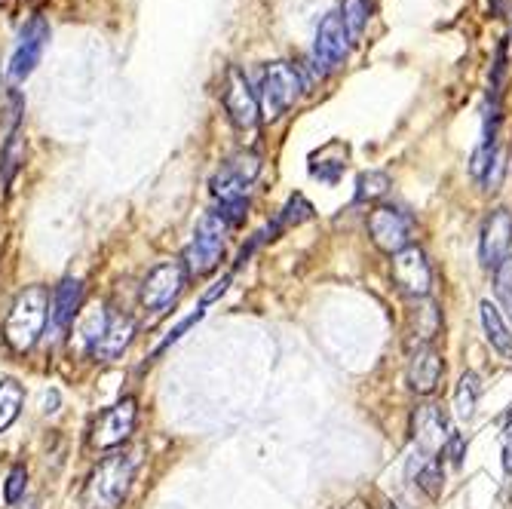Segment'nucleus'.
Returning a JSON list of instances; mask_svg holds the SVG:
<instances>
[{"label":"nucleus","mask_w":512,"mask_h":509,"mask_svg":"<svg viewBox=\"0 0 512 509\" xmlns=\"http://www.w3.org/2000/svg\"><path fill=\"white\" fill-rule=\"evenodd\" d=\"M135 476V457L132 454H111L92 470L83 485V509H117L132 485Z\"/></svg>","instance_id":"obj_1"},{"label":"nucleus","mask_w":512,"mask_h":509,"mask_svg":"<svg viewBox=\"0 0 512 509\" xmlns=\"http://www.w3.org/2000/svg\"><path fill=\"white\" fill-rule=\"evenodd\" d=\"M46 316H50V292L43 286H31L25 289L16 304L10 307V316L4 322V338L16 353H28L43 329H46Z\"/></svg>","instance_id":"obj_2"},{"label":"nucleus","mask_w":512,"mask_h":509,"mask_svg":"<svg viewBox=\"0 0 512 509\" xmlns=\"http://www.w3.org/2000/svg\"><path fill=\"white\" fill-rule=\"evenodd\" d=\"M304 74L292 62H273L261 71L258 80V105L264 117L276 120L279 114H286L304 92Z\"/></svg>","instance_id":"obj_3"},{"label":"nucleus","mask_w":512,"mask_h":509,"mask_svg":"<svg viewBox=\"0 0 512 509\" xmlns=\"http://www.w3.org/2000/svg\"><path fill=\"white\" fill-rule=\"evenodd\" d=\"M350 40L353 37H350L341 13H329L319 22L316 40H313V56H310V68L319 80L344 65V59L350 56Z\"/></svg>","instance_id":"obj_4"},{"label":"nucleus","mask_w":512,"mask_h":509,"mask_svg":"<svg viewBox=\"0 0 512 509\" xmlns=\"http://www.w3.org/2000/svg\"><path fill=\"white\" fill-rule=\"evenodd\" d=\"M224 234H227V227L212 212H206L200 218L191 246L184 249V270H188V276H206L221 264V258H224Z\"/></svg>","instance_id":"obj_5"},{"label":"nucleus","mask_w":512,"mask_h":509,"mask_svg":"<svg viewBox=\"0 0 512 509\" xmlns=\"http://www.w3.org/2000/svg\"><path fill=\"white\" fill-rule=\"evenodd\" d=\"M368 234L371 243H375L381 252L396 255L402 249L411 246V234H414V218L408 212H402L399 206H375L368 215Z\"/></svg>","instance_id":"obj_6"},{"label":"nucleus","mask_w":512,"mask_h":509,"mask_svg":"<svg viewBox=\"0 0 512 509\" xmlns=\"http://www.w3.org/2000/svg\"><path fill=\"white\" fill-rule=\"evenodd\" d=\"M184 286H188V270H184L181 261L157 264L142 283V307L151 310L154 316H163L178 301Z\"/></svg>","instance_id":"obj_7"},{"label":"nucleus","mask_w":512,"mask_h":509,"mask_svg":"<svg viewBox=\"0 0 512 509\" xmlns=\"http://www.w3.org/2000/svg\"><path fill=\"white\" fill-rule=\"evenodd\" d=\"M221 102H224V111L230 117L237 129H255L258 126V114H261V105H258V92L249 86V77L234 65L227 68L224 74V89H221Z\"/></svg>","instance_id":"obj_8"},{"label":"nucleus","mask_w":512,"mask_h":509,"mask_svg":"<svg viewBox=\"0 0 512 509\" xmlns=\"http://www.w3.org/2000/svg\"><path fill=\"white\" fill-rule=\"evenodd\" d=\"M393 283L408 298H427L433 289V267L421 246H408L393 255Z\"/></svg>","instance_id":"obj_9"},{"label":"nucleus","mask_w":512,"mask_h":509,"mask_svg":"<svg viewBox=\"0 0 512 509\" xmlns=\"http://www.w3.org/2000/svg\"><path fill=\"white\" fill-rule=\"evenodd\" d=\"M258 172H261V157L255 151H240L212 178V194L218 200H243L246 191L252 188V181L258 178Z\"/></svg>","instance_id":"obj_10"},{"label":"nucleus","mask_w":512,"mask_h":509,"mask_svg":"<svg viewBox=\"0 0 512 509\" xmlns=\"http://www.w3.org/2000/svg\"><path fill=\"white\" fill-rule=\"evenodd\" d=\"M135 418H138V408H135V399H120L117 405L105 408L96 424H92V433H89V442L92 448H117L123 445L132 430H135Z\"/></svg>","instance_id":"obj_11"},{"label":"nucleus","mask_w":512,"mask_h":509,"mask_svg":"<svg viewBox=\"0 0 512 509\" xmlns=\"http://www.w3.org/2000/svg\"><path fill=\"white\" fill-rule=\"evenodd\" d=\"M46 40H50V25L43 19H31L22 34H19V43L10 56V65H7V80L16 86V83H25L31 77V71L37 68L43 50H46Z\"/></svg>","instance_id":"obj_12"},{"label":"nucleus","mask_w":512,"mask_h":509,"mask_svg":"<svg viewBox=\"0 0 512 509\" xmlns=\"http://www.w3.org/2000/svg\"><path fill=\"white\" fill-rule=\"evenodd\" d=\"M512 249V212L509 209H491V215L482 224V237H479V261L488 270H497Z\"/></svg>","instance_id":"obj_13"},{"label":"nucleus","mask_w":512,"mask_h":509,"mask_svg":"<svg viewBox=\"0 0 512 509\" xmlns=\"http://www.w3.org/2000/svg\"><path fill=\"white\" fill-rule=\"evenodd\" d=\"M135 335V322L132 316L120 313V310H105V322H102V335L92 344V353L102 362H114L126 353V347L132 344Z\"/></svg>","instance_id":"obj_14"},{"label":"nucleus","mask_w":512,"mask_h":509,"mask_svg":"<svg viewBox=\"0 0 512 509\" xmlns=\"http://www.w3.org/2000/svg\"><path fill=\"white\" fill-rule=\"evenodd\" d=\"M448 424H445V414L436 405H421L414 411V442H417V454H427L436 457L445 442H448Z\"/></svg>","instance_id":"obj_15"},{"label":"nucleus","mask_w":512,"mask_h":509,"mask_svg":"<svg viewBox=\"0 0 512 509\" xmlns=\"http://www.w3.org/2000/svg\"><path fill=\"white\" fill-rule=\"evenodd\" d=\"M445 375V362H442V353L430 344V347H417L411 353V362H408V387L417 393V396H430L439 381Z\"/></svg>","instance_id":"obj_16"},{"label":"nucleus","mask_w":512,"mask_h":509,"mask_svg":"<svg viewBox=\"0 0 512 509\" xmlns=\"http://www.w3.org/2000/svg\"><path fill=\"white\" fill-rule=\"evenodd\" d=\"M80 301H83V286L80 280H62V286L56 289L53 295V304H50V322H53V338L65 335L74 319H77V310H80Z\"/></svg>","instance_id":"obj_17"},{"label":"nucleus","mask_w":512,"mask_h":509,"mask_svg":"<svg viewBox=\"0 0 512 509\" xmlns=\"http://www.w3.org/2000/svg\"><path fill=\"white\" fill-rule=\"evenodd\" d=\"M482 326H485V338H488V344L506 359V362H512V332L506 329V322H503V316H500V310L491 304V301H482Z\"/></svg>","instance_id":"obj_18"},{"label":"nucleus","mask_w":512,"mask_h":509,"mask_svg":"<svg viewBox=\"0 0 512 509\" xmlns=\"http://www.w3.org/2000/svg\"><path fill=\"white\" fill-rule=\"evenodd\" d=\"M411 326L417 332V347H430V341L439 335V326H442V316H439V307L433 301H424L411 310Z\"/></svg>","instance_id":"obj_19"},{"label":"nucleus","mask_w":512,"mask_h":509,"mask_svg":"<svg viewBox=\"0 0 512 509\" xmlns=\"http://www.w3.org/2000/svg\"><path fill=\"white\" fill-rule=\"evenodd\" d=\"M307 218H313V206H310L301 194H295V197H289V203L283 206V212L276 215V221L264 230V234H258V237H276L279 230L295 227V224H304Z\"/></svg>","instance_id":"obj_20"},{"label":"nucleus","mask_w":512,"mask_h":509,"mask_svg":"<svg viewBox=\"0 0 512 509\" xmlns=\"http://www.w3.org/2000/svg\"><path fill=\"white\" fill-rule=\"evenodd\" d=\"M479 396H482V384H479V375L476 372H467L457 384V393H454V411L460 421H470L476 414V405H479Z\"/></svg>","instance_id":"obj_21"},{"label":"nucleus","mask_w":512,"mask_h":509,"mask_svg":"<svg viewBox=\"0 0 512 509\" xmlns=\"http://www.w3.org/2000/svg\"><path fill=\"white\" fill-rule=\"evenodd\" d=\"M25 402V390L16 381H0V433L16 424Z\"/></svg>","instance_id":"obj_22"},{"label":"nucleus","mask_w":512,"mask_h":509,"mask_svg":"<svg viewBox=\"0 0 512 509\" xmlns=\"http://www.w3.org/2000/svg\"><path fill=\"white\" fill-rule=\"evenodd\" d=\"M390 175L387 172H378V169H371V172H362L359 181H356V203H371V200H381L387 191H390Z\"/></svg>","instance_id":"obj_23"},{"label":"nucleus","mask_w":512,"mask_h":509,"mask_svg":"<svg viewBox=\"0 0 512 509\" xmlns=\"http://www.w3.org/2000/svg\"><path fill=\"white\" fill-rule=\"evenodd\" d=\"M442 482H445V476H442L439 460L436 457L424 460V467L417 470V488H421L430 500H439L442 497Z\"/></svg>","instance_id":"obj_24"},{"label":"nucleus","mask_w":512,"mask_h":509,"mask_svg":"<svg viewBox=\"0 0 512 509\" xmlns=\"http://www.w3.org/2000/svg\"><path fill=\"white\" fill-rule=\"evenodd\" d=\"M368 13H371L368 0H344V4H341V19H344V25L350 31V37H362V31L368 25Z\"/></svg>","instance_id":"obj_25"},{"label":"nucleus","mask_w":512,"mask_h":509,"mask_svg":"<svg viewBox=\"0 0 512 509\" xmlns=\"http://www.w3.org/2000/svg\"><path fill=\"white\" fill-rule=\"evenodd\" d=\"M246 212H249V200H218V209L212 212L224 227H240L246 221Z\"/></svg>","instance_id":"obj_26"},{"label":"nucleus","mask_w":512,"mask_h":509,"mask_svg":"<svg viewBox=\"0 0 512 509\" xmlns=\"http://www.w3.org/2000/svg\"><path fill=\"white\" fill-rule=\"evenodd\" d=\"M494 292L512 316V255L494 270Z\"/></svg>","instance_id":"obj_27"},{"label":"nucleus","mask_w":512,"mask_h":509,"mask_svg":"<svg viewBox=\"0 0 512 509\" xmlns=\"http://www.w3.org/2000/svg\"><path fill=\"white\" fill-rule=\"evenodd\" d=\"M25 485H28V470L19 464V467H13V470H10V476H7L4 500H7V503H19V500H22V494H25Z\"/></svg>","instance_id":"obj_28"},{"label":"nucleus","mask_w":512,"mask_h":509,"mask_svg":"<svg viewBox=\"0 0 512 509\" xmlns=\"http://www.w3.org/2000/svg\"><path fill=\"white\" fill-rule=\"evenodd\" d=\"M22 157H25V145H22L19 135H13L10 142H7V148H4V184H10V178L19 169V160Z\"/></svg>","instance_id":"obj_29"},{"label":"nucleus","mask_w":512,"mask_h":509,"mask_svg":"<svg viewBox=\"0 0 512 509\" xmlns=\"http://www.w3.org/2000/svg\"><path fill=\"white\" fill-rule=\"evenodd\" d=\"M203 313H206V310H203V307H200V310H197V313H191V316H188V319H181V322H178V326H175V329H172V332H169V338H166V341H163V344H160V350H157V353H163V350H166V347H172V344H175V341H178V338H181V335H184V332H188V329H191V326H197V322H200V319H203Z\"/></svg>","instance_id":"obj_30"},{"label":"nucleus","mask_w":512,"mask_h":509,"mask_svg":"<svg viewBox=\"0 0 512 509\" xmlns=\"http://www.w3.org/2000/svg\"><path fill=\"white\" fill-rule=\"evenodd\" d=\"M445 457H451V464H463V457H467V439H463L460 433H451L448 436V442H445Z\"/></svg>","instance_id":"obj_31"},{"label":"nucleus","mask_w":512,"mask_h":509,"mask_svg":"<svg viewBox=\"0 0 512 509\" xmlns=\"http://www.w3.org/2000/svg\"><path fill=\"white\" fill-rule=\"evenodd\" d=\"M503 467H506V473H512V411L503 427Z\"/></svg>","instance_id":"obj_32"},{"label":"nucleus","mask_w":512,"mask_h":509,"mask_svg":"<svg viewBox=\"0 0 512 509\" xmlns=\"http://www.w3.org/2000/svg\"><path fill=\"white\" fill-rule=\"evenodd\" d=\"M227 286H230V276H224V280H218V283H215V289H212V292H206V298H203V310H206L215 298H221V295L227 292Z\"/></svg>","instance_id":"obj_33"},{"label":"nucleus","mask_w":512,"mask_h":509,"mask_svg":"<svg viewBox=\"0 0 512 509\" xmlns=\"http://www.w3.org/2000/svg\"><path fill=\"white\" fill-rule=\"evenodd\" d=\"M387 509H396V506H387Z\"/></svg>","instance_id":"obj_34"},{"label":"nucleus","mask_w":512,"mask_h":509,"mask_svg":"<svg viewBox=\"0 0 512 509\" xmlns=\"http://www.w3.org/2000/svg\"><path fill=\"white\" fill-rule=\"evenodd\" d=\"M31 509H34V506H31Z\"/></svg>","instance_id":"obj_35"}]
</instances>
